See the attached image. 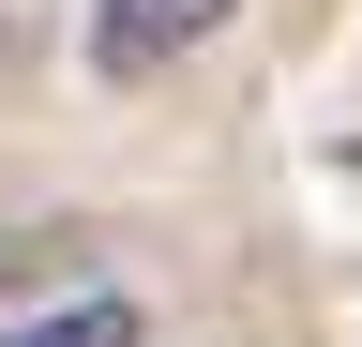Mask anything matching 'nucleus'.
<instances>
[{"instance_id": "nucleus-1", "label": "nucleus", "mask_w": 362, "mask_h": 347, "mask_svg": "<svg viewBox=\"0 0 362 347\" xmlns=\"http://www.w3.org/2000/svg\"><path fill=\"white\" fill-rule=\"evenodd\" d=\"M226 16H242V0H90V76H166L181 46H211Z\"/></svg>"}, {"instance_id": "nucleus-2", "label": "nucleus", "mask_w": 362, "mask_h": 347, "mask_svg": "<svg viewBox=\"0 0 362 347\" xmlns=\"http://www.w3.org/2000/svg\"><path fill=\"white\" fill-rule=\"evenodd\" d=\"M0 347H136V302L76 287V302H45V317H0Z\"/></svg>"}]
</instances>
